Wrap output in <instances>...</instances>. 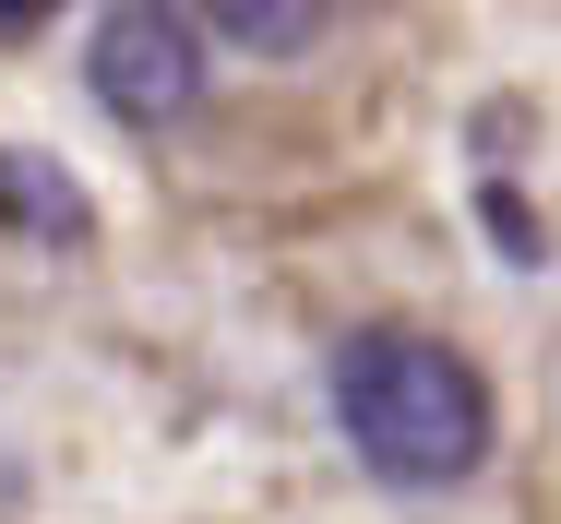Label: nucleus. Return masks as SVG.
I'll use <instances>...</instances> for the list:
<instances>
[{
	"instance_id": "obj_5",
	"label": "nucleus",
	"mask_w": 561,
	"mask_h": 524,
	"mask_svg": "<svg viewBox=\"0 0 561 524\" xmlns=\"http://www.w3.org/2000/svg\"><path fill=\"white\" fill-rule=\"evenodd\" d=\"M36 24H48L36 0H0V48H12V36H36Z\"/></svg>"
},
{
	"instance_id": "obj_3",
	"label": "nucleus",
	"mask_w": 561,
	"mask_h": 524,
	"mask_svg": "<svg viewBox=\"0 0 561 524\" xmlns=\"http://www.w3.org/2000/svg\"><path fill=\"white\" fill-rule=\"evenodd\" d=\"M0 226H12V238H48V251H84V238H96V203H84V179H72L60 155L0 143Z\"/></svg>"
},
{
	"instance_id": "obj_4",
	"label": "nucleus",
	"mask_w": 561,
	"mask_h": 524,
	"mask_svg": "<svg viewBox=\"0 0 561 524\" xmlns=\"http://www.w3.org/2000/svg\"><path fill=\"white\" fill-rule=\"evenodd\" d=\"M204 24H216V48H239V60H311L335 36L323 0H204Z\"/></svg>"
},
{
	"instance_id": "obj_2",
	"label": "nucleus",
	"mask_w": 561,
	"mask_h": 524,
	"mask_svg": "<svg viewBox=\"0 0 561 524\" xmlns=\"http://www.w3.org/2000/svg\"><path fill=\"white\" fill-rule=\"evenodd\" d=\"M204 84H216V24L192 0H108L84 24V96L108 107L119 131H192L204 119Z\"/></svg>"
},
{
	"instance_id": "obj_1",
	"label": "nucleus",
	"mask_w": 561,
	"mask_h": 524,
	"mask_svg": "<svg viewBox=\"0 0 561 524\" xmlns=\"http://www.w3.org/2000/svg\"><path fill=\"white\" fill-rule=\"evenodd\" d=\"M323 418L358 453V477L394 489V501H454L502 453L490 370L431 322H346L323 346Z\"/></svg>"
}]
</instances>
